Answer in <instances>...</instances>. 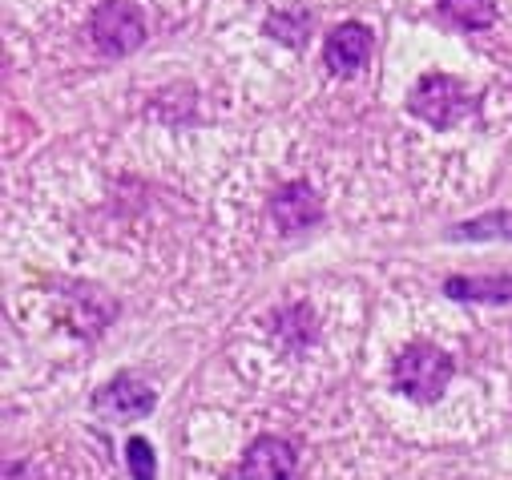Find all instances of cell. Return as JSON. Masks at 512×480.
<instances>
[{
  "instance_id": "1",
  "label": "cell",
  "mask_w": 512,
  "mask_h": 480,
  "mask_svg": "<svg viewBox=\"0 0 512 480\" xmlns=\"http://www.w3.org/2000/svg\"><path fill=\"white\" fill-rule=\"evenodd\" d=\"M456 376V359L436 347V343H408L396 355V368H392V384L400 396L416 400V404H432L444 396V388Z\"/></svg>"
},
{
  "instance_id": "2",
  "label": "cell",
  "mask_w": 512,
  "mask_h": 480,
  "mask_svg": "<svg viewBox=\"0 0 512 480\" xmlns=\"http://www.w3.org/2000/svg\"><path fill=\"white\" fill-rule=\"evenodd\" d=\"M408 113L428 122L432 130H452L472 113L468 89L448 73H424L408 93Z\"/></svg>"
},
{
  "instance_id": "3",
  "label": "cell",
  "mask_w": 512,
  "mask_h": 480,
  "mask_svg": "<svg viewBox=\"0 0 512 480\" xmlns=\"http://www.w3.org/2000/svg\"><path fill=\"white\" fill-rule=\"evenodd\" d=\"M146 13L134 5V0H105V5L93 9L89 21V37L105 57H130L146 45Z\"/></svg>"
},
{
  "instance_id": "4",
  "label": "cell",
  "mask_w": 512,
  "mask_h": 480,
  "mask_svg": "<svg viewBox=\"0 0 512 480\" xmlns=\"http://www.w3.org/2000/svg\"><path fill=\"white\" fill-rule=\"evenodd\" d=\"M299 472V448L287 436H254L242 452L238 480H295Z\"/></svg>"
},
{
  "instance_id": "5",
  "label": "cell",
  "mask_w": 512,
  "mask_h": 480,
  "mask_svg": "<svg viewBox=\"0 0 512 480\" xmlns=\"http://www.w3.org/2000/svg\"><path fill=\"white\" fill-rule=\"evenodd\" d=\"M154 404H158L154 388L142 384V380L130 376V372L113 376V380L93 396V412H97L101 420H142V416L154 412Z\"/></svg>"
},
{
  "instance_id": "6",
  "label": "cell",
  "mask_w": 512,
  "mask_h": 480,
  "mask_svg": "<svg viewBox=\"0 0 512 480\" xmlns=\"http://www.w3.org/2000/svg\"><path fill=\"white\" fill-rule=\"evenodd\" d=\"M375 53V37L367 25L359 21H343L335 25L327 37H323V65L335 73V77H351L359 73Z\"/></svg>"
},
{
  "instance_id": "7",
  "label": "cell",
  "mask_w": 512,
  "mask_h": 480,
  "mask_svg": "<svg viewBox=\"0 0 512 480\" xmlns=\"http://www.w3.org/2000/svg\"><path fill=\"white\" fill-rule=\"evenodd\" d=\"M271 218L283 234H303L323 222V202L311 190V182H287L271 194Z\"/></svg>"
},
{
  "instance_id": "8",
  "label": "cell",
  "mask_w": 512,
  "mask_h": 480,
  "mask_svg": "<svg viewBox=\"0 0 512 480\" xmlns=\"http://www.w3.org/2000/svg\"><path fill=\"white\" fill-rule=\"evenodd\" d=\"M444 295L456 303H512V275H448Z\"/></svg>"
},
{
  "instance_id": "9",
  "label": "cell",
  "mask_w": 512,
  "mask_h": 480,
  "mask_svg": "<svg viewBox=\"0 0 512 480\" xmlns=\"http://www.w3.org/2000/svg\"><path fill=\"white\" fill-rule=\"evenodd\" d=\"M436 13L444 25L476 33L496 21V0H436Z\"/></svg>"
},
{
  "instance_id": "10",
  "label": "cell",
  "mask_w": 512,
  "mask_h": 480,
  "mask_svg": "<svg viewBox=\"0 0 512 480\" xmlns=\"http://www.w3.org/2000/svg\"><path fill=\"white\" fill-rule=\"evenodd\" d=\"M452 243H484V238H512V210H492L468 222H456L448 230Z\"/></svg>"
},
{
  "instance_id": "11",
  "label": "cell",
  "mask_w": 512,
  "mask_h": 480,
  "mask_svg": "<svg viewBox=\"0 0 512 480\" xmlns=\"http://www.w3.org/2000/svg\"><path fill=\"white\" fill-rule=\"evenodd\" d=\"M275 335L291 347V351H303L311 339H315V315L307 303H291L275 315Z\"/></svg>"
},
{
  "instance_id": "12",
  "label": "cell",
  "mask_w": 512,
  "mask_h": 480,
  "mask_svg": "<svg viewBox=\"0 0 512 480\" xmlns=\"http://www.w3.org/2000/svg\"><path fill=\"white\" fill-rule=\"evenodd\" d=\"M263 33L271 37V41H279V45H291V49H303V41H307V33H311V13L307 9H295V13H271L267 17V25H263Z\"/></svg>"
},
{
  "instance_id": "13",
  "label": "cell",
  "mask_w": 512,
  "mask_h": 480,
  "mask_svg": "<svg viewBox=\"0 0 512 480\" xmlns=\"http://www.w3.org/2000/svg\"><path fill=\"white\" fill-rule=\"evenodd\" d=\"M125 464H130L134 480H158V456L146 436H130V444H125Z\"/></svg>"
},
{
  "instance_id": "14",
  "label": "cell",
  "mask_w": 512,
  "mask_h": 480,
  "mask_svg": "<svg viewBox=\"0 0 512 480\" xmlns=\"http://www.w3.org/2000/svg\"><path fill=\"white\" fill-rule=\"evenodd\" d=\"M5 480H45V472L33 460H9L5 464Z\"/></svg>"
}]
</instances>
